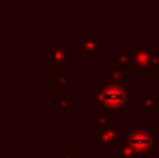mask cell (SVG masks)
Instances as JSON below:
<instances>
[{"instance_id":"1","label":"cell","mask_w":159,"mask_h":158,"mask_svg":"<svg viewBox=\"0 0 159 158\" xmlns=\"http://www.w3.org/2000/svg\"><path fill=\"white\" fill-rule=\"evenodd\" d=\"M102 101L105 103V105L111 107V108H119L120 105L125 103V93L120 87H107L102 92Z\"/></svg>"},{"instance_id":"2","label":"cell","mask_w":159,"mask_h":158,"mask_svg":"<svg viewBox=\"0 0 159 158\" xmlns=\"http://www.w3.org/2000/svg\"><path fill=\"white\" fill-rule=\"evenodd\" d=\"M130 143L134 147V151H138V152H145L152 146L150 136L147 133H144V132H134L133 136H131V140H130Z\"/></svg>"}]
</instances>
